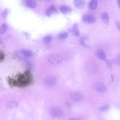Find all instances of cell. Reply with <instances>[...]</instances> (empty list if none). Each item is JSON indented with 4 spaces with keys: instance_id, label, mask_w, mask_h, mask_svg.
<instances>
[{
    "instance_id": "1",
    "label": "cell",
    "mask_w": 120,
    "mask_h": 120,
    "mask_svg": "<svg viewBox=\"0 0 120 120\" xmlns=\"http://www.w3.org/2000/svg\"><path fill=\"white\" fill-rule=\"evenodd\" d=\"M7 80L11 86L23 88L31 84L33 78L30 71L28 69L22 73L17 74L14 77H8Z\"/></svg>"
},
{
    "instance_id": "2",
    "label": "cell",
    "mask_w": 120,
    "mask_h": 120,
    "mask_svg": "<svg viewBox=\"0 0 120 120\" xmlns=\"http://www.w3.org/2000/svg\"><path fill=\"white\" fill-rule=\"evenodd\" d=\"M48 61L54 65H57L60 64L62 62V59L60 56L55 54L49 55L48 57Z\"/></svg>"
},
{
    "instance_id": "3",
    "label": "cell",
    "mask_w": 120,
    "mask_h": 120,
    "mask_svg": "<svg viewBox=\"0 0 120 120\" xmlns=\"http://www.w3.org/2000/svg\"><path fill=\"white\" fill-rule=\"evenodd\" d=\"M82 20L84 22L88 24H92L96 20L95 16L92 14H86L84 15L82 17Z\"/></svg>"
},
{
    "instance_id": "4",
    "label": "cell",
    "mask_w": 120,
    "mask_h": 120,
    "mask_svg": "<svg viewBox=\"0 0 120 120\" xmlns=\"http://www.w3.org/2000/svg\"><path fill=\"white\" fill-rule=\"evenodd\" d=\"M70 98L73 101L79 102L82 101L83 99V96L81 93L78 92H74L70 94Z\"/></svg>"
},
{
    "instance_id": "5",
    "label": "cell",
    "mask_w": 120,
    "mask_h": 120,
    "mask_svg": "<svg viewBox=\"0 0 120 120\" xmlns=\"http://www.w3.org/2000/svg\"><path fill=\"white\" fill-rule=\"evenodd\" d=\"M92 86L94 90L99 92H103L106 90V88L105 86L101 82L94 83L93 84Z\"/></svg>"
},
{
    "instance_id": "6",
    "label": "cell",
    "mask_w": 120,
    "mask_h": 120,
    "mask_svg": "<svg viewBox=\"0 0 120 120\" xmlns=\"http://www.w3.org/2000/svg\"><path fill=\"white\" fill-rule=\"evenodd\" d=\"M50 113L52 116L57 117L62 116L63 112L60 109L56 107H53L50 109Z\"/></svg>"
},
{
    "instance_id": "7",
    "label": "cell",
    "mask_w": 120,
    "mask_h": 120,
    "mask_svg": "<svg viewBox=\"0 0 120 120\" xmlns=\"http://www.w3.org/2000/svg\"><path fill=\"white\" fill-rule=\"evenodd\" d=\"M44 82V83L46 85L48 86H52L55 84L56 80L54 77L49 76L45 78Z\"/></svg>"
},
{
    "instance_id": "8",
    "label": "cell",
    "mask_w": 120,
    "mask_h": 120,
    "mask_svg": "<svg viewBox=\"0 0 120 120\" xmlns=\"http://www.w3.org/2000/svg\"><path fill=\"white\" fill-rule=\"evenodd\" d=\"M73 3L75 8L80 9L84 8L86 2L85 0H73Z\"/></svg>"
},
{
    "instance_id": "9",
    "label": "cell",
    "mask_w": 120,
    "mask_h": 120,
    "mask_svg": "<svg viewBox=\"0 0 120 120\" xmlns=\"http://www.w3.org/2000/svg\"><path fill=\"white\" fill-rule=\"evenodd\" d=\"M57 11L55 7L53 5L49 6L47 9L45 13V15L48 17H50L56 13Z\"/></svg>"
},
{
    "instance_id": "10",
    "label": "cell",
    "mask_w": 120,
    "mask_h": 120,
    "mask_svg": "<svg viewBox=\"0 0 120 120\" xmlns=\"http://www.w3.org/2000/svg\"><path fill=\"white\" fill-rule=\"evenodd\" d=\"M61 12L64 15H69L71 12V9L68 6L65 5H62L60 7Z\"/></svg>"
},
{
    "instance_id": "11",
    "label": "cell",
    "mask_w": 120,
    "mask_h": 120,
    "mask_svg": "<svg viewBox=\"0 0 120 120\" xmlns=\"http://www.w3.org/2000/svg\"><path fill=\"white\" fill-rule=\"evenodd\" d=\"M98 3L97 0H90L88 5L89 8L92 10H95L97 7Z\"/></svg>"
},
{
    "instance_id": "12",
    "label": "cell",
    "mask_w": 120,
    "mask_h": 120,
    "mask_svg": "<svg viewBox=\"0 0 120 120\" xmlns=\"http://www.w3.org/2000/svg\"><path fill=\"white\" fill-rule=\"evenodd\" d=\"M71 32L73 34L76 36H78L80 34L79 26L77 23H74L73 26V28L71 30Z\"/></svg>"
},
{
    "instance_id": "13",
    "label": "cell",
    "mask_w": 120,
    "mask_h": 120,
    "mask_svg": "<svg viewBox=\"0 0 120 120\" xmlns=\"http://www.w3.org/2000/svg\"><path fill=\"white\" fill-rule=\"evenodd\" d=\"M101 19L105 24L108 25L109 23V17L108 13L106 12L103 13L101 15Z\"/></svg>"
},
{
    "instance_id": "14",
    "label": "cell",
    "mask_w": 120,
    "mask_h": 120,
    "mask_svg": "<svg viewBox=\"0 0 120 120\" xmlns=\"http://www.w3.org/2000/svg\"><path fill=\"white\" fill-rule=\"evenodd\" d=\"M26 4L28 7L31 8H34L36 5L35 0H26Z\"/></svg>"
},
{
    "instance_id": "15",
    "label": "cell",
    "mask_w": 120,
    "mask_h": 120,
    "mask_svg": "<svg viewBox=\"0 0 120 120\" xmlns=\"http://www.w3.org/2000/svg\"><path fill=\"white\" fill-rule=\"evenodd\" d=\"M96 54L101 59L105 60L106 56L105 53L101 50H98L96 52Z\"/></svg>"
},
{
    "instance_id": "16",
    "label": "cell",
    "mask_w": 120,
    "mask_h": 120,
    "mask_svg": "<svg viewBox=\"0 0 120 120\" xmlns=\"http://www.w3.org/2000/svg\"><path fill=\"white\" fill-rule=\"evenodd\" d=\"M68 34L67 33L63 32L60 33L58 35V38L61 40H64L67 38Z\"/></svg>"
},
{
    "instance_id": "17",
    "label": "cell",
    "mask_w": 120,
    "mask_h": 120,
    "mask_svg": "<svg viewBox=\"0 0 120 120\" xmlns=\"http://www.w3.org/2000/svg\"><path fill=\"white\" fill-rule=\"evenodd\" d=\"M52 39V38L51 36L48 35L45 37L43 38V41L45 44H48L51 42Z\"/></svg>"
},
{
    "instance_id": "18",
    "label": "cell",
    "mask_w": 120,
    "mask_h": 120,
    "mask_svg": "<svg viewBox=\"0 0 120 120\" xmlns=\"http://www.w3.org/2000/svg\"><path fill=\"white\" fill-rule=\"evenodd\" d=\"M112 62H114L117 65H120V56L119 54H117L113 58V61Z\"/></svg>"
},
{
    "instance_id": "19",
    "label": "cell",
    "mask_w": 120,
    "mask_h": 120,
    "mask_svg": "<svg viewBox=\"0 0 120 120\" xmlns=\"http://www.w3.org/2000/svg\"><path fill=\"white\" fill-rule=\"evenodd\" d=\"M86 38L84 37H82L80 38V44L86 47L90 48V47L88 46L85 43Z\"/></svg>"
},
{
    "instance_id": "20",
    "label": "cell",
    "mask_w": 120,
    "mask_h": 120,
    "mask_svg": "<svg viewBox=\"0 0 120 120\" xmlns=\"http://www.w3.org/2000/svg\"><path fill=\"white\" fill-rule=\"evenodd\" d=\"M110 108L109 105H105L100 107L99 109L102 112H105L108 110Z\"/></svg>"
},
{
    "instance_id": "21",
    "label": "cell",
    "mask_w": 120,
    "mask_h": 120,
    "mask_svg": "<svg viewBox=\"0 0 120 120\" xmlns=\"http://www.w3.org/2000/svg\"><path fill=\"white\" fill-rule=\"evenodd\" d=\"M105 62L109 69L112 70V61L111 60L108 59H105Z\"/></svg>"
},
{
    "instance_id": "22",
    "label": "cell",
    "mask_w": 120,
    "mask_h": 120,
    "mask_svg": "<svg viewBox=\"0 0 120 120\" xmlns=\"http://www.w3.org/2000/svg\"><path fill=\"white\" fill-rule=\"evenodd\" d=\"M23 52L25 56L28 57H31L33 55L32 52L29 50H24L23 51Z\"/></svg>"
},
{
    "instance_id": "23",
    "label": "cell",
    "mask_w": 120,
    "mask_h": 120,
    "mask_svg": "<svg viewBox=\"0 0 120 120\" xmlns=\"http://www.w3.org/2000/svg\"><path fill=\"white\" fill-rule=\"evenodd\" d=\"M8 13V10L6 9H5L2 13V17L4 18H5L7 15Z\"/></svg>"
},
{
    "instance_id": "24",
    "label": "cell",
    "mask_w": 120,
    "mask_h": 120,
    "mask_svg": "<svg viewBox=\"0 0 120 120\" xmlns=\"http://www.w3.org/2000/svg\"><path fill=\"white\" fill-rule=\"evenodd\" d=\"M115 25L117 29L119 31L120 30V24L119 22L117 21H116L115 22Z\"/></svg>"
},
{
    "instance_id": "25",
    "label": "cell",
    "mask_w": 120,
    "mask_h": 120,
    "mask_svg": "<svg viewBox=\"0 0 120 120\" xmlns=\"http://www.w3.org/2000/svg\"><path fill=\"white\" fill-rule=\"evenodd\" d=\"M70 120H80V119L78 118L73 117L71 118L70 119Z\"/></svg>"
},
{
    "instance_id": "26",
    "label": "cell",
    "mask_w": 120,
    "mask_h": 120,
    "mask_svg": "<svg viewBox=\"0 0 120 120\" xmlns=\"http://www.w3.org/2000/svg\"><path fill=\"white\" fill-rule=\"evenodd\" d=\"M110 76L111 79V81L112 82H113L114 81L113 76L112 74H110Z\"/></svg>"
},
{
    "instance_id": "27",
    "label": "cell",
    "mask_w": 120,
    "mask_h": 120,
    "mask_svg": "<svg viewBox=\"0 0 120 120\" xmlns=\"http://www.w3.org/2000/svg\"><path fill=\"white\" fill-rule=\"evenodd\" d=\"M117 2L119 8L120 7V0H117Z\"/></svg>"
},
{
    "instance_id": "28",
    "label": "cell",
    "mask_w": 120,
    "mask_h": 120,
    "mask_svg": "<svg viewBox=\"0 0 120 120\" xmlns=\"http://www.w3.org/2000/svg\"><path fill=\"white\" fill-rule=\"evenodd\" d=\"M67 105L69 107H70L71 106V105L70 103L67 102L66 103Z\"/></svg>"
}]
</instances>
